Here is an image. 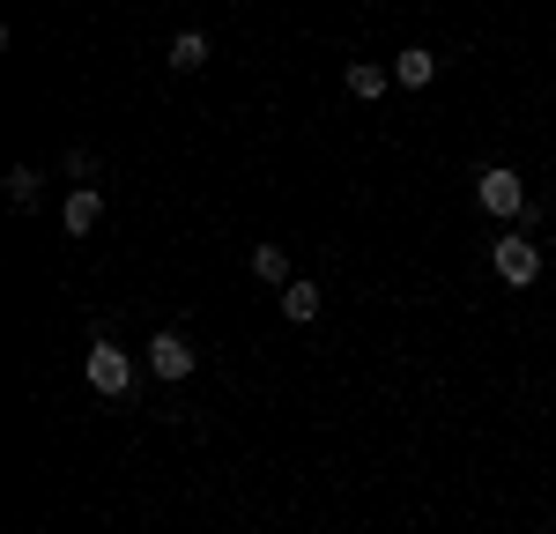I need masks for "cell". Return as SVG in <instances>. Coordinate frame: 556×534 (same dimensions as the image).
<instances>
[{"label": "cell", "instance_id": "30bf717a", "mask_svg": "<svg viewBox=\"0 0 556 534\" xmlns=\"http://www.w3.org/2000/svg\"><path fill=\"white\" fill-rule=\"evenodd\" d=\"M253 275L267 290H290V260H282V245H253Z\"/></svg>", "mask_w": 556, "mask_h": 534}, {"label": "cell", "instance_id": "7c38bea8", "mask_svg": "<svg viewBox=\"0 0 556 534\" xmlns=\"http://www.w3.org/2000/svg\"><path fill=\"white\" fill-rule=\"evenodd\" d=\"M60 164H67V178H75V186H89V171H97V156H89V149H67Z\"/></svg>", "mask_w": 556, "mask_h": 534}, {"label": "cell", "instance_id": "52a82bcc", "mask_svg": "<svg viewBox=\"0 0 556 534\" xmlns=\"http://www.w3.org/2000/svg\"><path fill=\"white\" fill-rule=\"evenodd\" d=\"M430 75H438V60H430L424 44H408V52L393 60V82H401V89H430Z\"/></svg>", "mask_w": 556, "mask_h": 534}, {"label": "cell", "instance_id": "8fae6325", "mask_svg": "<svg viewBox=\"0 0 556 534\" xmlns=\"http://www.w3.org/2000/svg\"><path fill=\"white\" fill-rule=\"evenodd\" d=\"M8 201H15L23 216L38 208V171H30V164H15V171H8Z\"/></svg>", "mask_w": 556, "mask_h": 534}, {"label": "cell", "instance_id": "3957f363", "mask_svg": "<svg viewBox=\"0 0 556 534\" xmlns=\"http://www.w3.org/2000/svg\"><path fill=\"white\" fill-rule=\"evenodd\" d=\"M490 260H497V282H513V290H527V282L542 275V253L527 245V230H513V238H505V245H497Z\"/></svg>", "mask_w": 556, "mask_h": 534}, {"label": "cell", "instance_id": "277c9868", "mask_svg": "<svg viewBox=\"0 0 556 534\" xmlns=\"http://www.w3.org/2000/svg\"><path fill=\"white\" fill-rule=\"evenodd\" d=\"M149 364H156V379H193V342H186V334H156V342H149Z\"/></svg>", "mask_w": 556, "mask_h": 534}, {"label": "cell", "instance_id": "7a4b0ae2", "mask_svg": "<svg viewBox=\"0 0 556 534\" xmlns=\"http://www.w3.org/2000/svg\"><path fill=\"white\" fill-rule=\"evenodd\" d=\"M83 371H89V386H97L104 400H127L134 394V364H127V349H119V342H97Z\"/></svg>", "mask_w": 556, "mask_h": 534}, {"label": "cell", "instance_id": "5b68a950", "mask_svg": "<svg viewBox=\"0 0 556 534\" xmlns=\"http://www.w3.org/2000/svg\"><path fill=\"white\" fill-rule=\"evenodd\" d=\"M342 89H349V97H356V104H379L386 89H393V75H386V67H371V60H349Z\"/></svg>", "mask_w": 556, "mask_h": 534}, {"label": "cell", "instance_id": "ba28073f", "mask_svg": "<svg viewBox=\"0 0 556 534\" xmlns=\"http://www.w3.org/2000/svg\"><path fill=\"white\" fill-rule=\"evenodd\" d=\"M208 67V38L201 30H178L172 38V75H201Z\"/></svg>", "mask_w": 556, "mask_h": 534}, {"label": "cell", "instance_id": "9c48e42d", "mask_svg": "<svg viewBox=\"0 0 556 534\" xmlns=\"http://www.w3.org/2000/svg\"><path fill=\"white\" fill-rule=\"evenodd\" d=\"M319 305H327V297H319V282H290V290H282V312H290L298 327H312V319H319Z\"/></svg>", "mask_w": 556, "mask_h": 534}, {"label": "cell", "instance_id": "6da1fadb", "mask_svg": "<svg viewBox=\"0 0 556 534\" xmlns=\"http://www.w3.org/2000/svg\"><path fill=\"white\" fill-rule=\"evenodd\" d=\"M475 201L490 208V216H505V223H519V230H534V201H527V186H519V171H505V164H490V171L475 178Z\"/></svg>", "mask_w": 556, "mask_h": 534}, {"label": "cell", "instance_id": "8992f818", "mask_svg": "<svg viewBox=\"0 0 556 534\" xmlns=\"http://www.w3.org/2000/svg\"><path fill=\"white\" fill-rule=\"evenodd\" d=\"M97 216H104V201H97V186H75V193H67V208H60V223H67L75 238H89V230H97Z\"/></svg>", "mask_w": 556, "mask_h": 534}]
</instances>
